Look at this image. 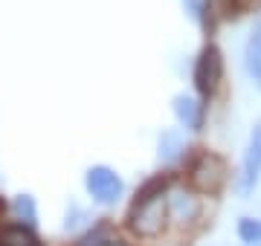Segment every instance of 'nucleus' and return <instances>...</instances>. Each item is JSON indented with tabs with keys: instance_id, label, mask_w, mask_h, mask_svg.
I'll return each mask as SVG.
<instances>
[{
	"instance_id": "nucleus-15",
	"label": "nucleus",
	"mask_w": 261,
	"mask_h": 246,
	"mask_svg": "<svg viewBox=\"0 0 261 246\" xmlns=\"http://www.w3.org/2000/svg\"><path fill=\"white\" fill-rule=\"evenodd\" d=\"M3 206H6V203H3V197H0V214H3Z\"/></svg>"
},
{
	"instance_id": "nucleus-7",
	"label": "nucleus",
	"mask_w": 261,
	"mask_h": 246,
	"mask_svg": "<svg viewBox=\"0 0 261 246\" xmlns=\"http://www.w3.org/2000/svg\"><path fill=\"white\" fill-rule=\"evenodd\" d=\"M244 64H247V73L252 76V81L261 87V26L252 29L250 41H247V49H244Z\"/></svg>"
},
{
	"instance_id": "nucleus-4",
	"label": "nucleus",
	"mask_w": 261,
	"mask_h": 246,
	"mask_svg": "<svg viewBox=\"0 0 261 246\" xmlns=\"http://www.w3.org/2000/svg\"><path fill=\"white\" fill-rule=\"evenodd\" d=\"M84 186L99 203H113L122 194V180L116 171H111L108 165H93L84 177Z\"/></svg>"
},
{
	"instance_id": "nucleus-13",
	"label": "nucleus",
	"mask_w": 261,
	"mask_h": 246,
	"mask_svg": "<svg viewBox=\"0 0 261 246\" xmlns=\"http://www.w3.org/2000/svg\"><path fill=\"white\" fill-rule=\"evenodd\" d=\"M15 208H18V214L27 220L29 226L35 223V203H32V197H29V194H20L18 203H15Z\"/></svg>"
},
{
	"instance_id": "nucleus-10",
	"label": "nucleus",
	"mask_w": 261,
	"mask_h": 246,
	"mask_svg": "<svg viewBox=\"0 0 261 246\" xmlns=\"http://www.w3.org/2000/svg\"><path fill=\"white\" fill-rule=\"evenodd\" d=\"M73 246H128L122 237H116V235H111L105 226H96L93 232H87L84 237H79Z\"/></svg>"
},
{
	"instance_id": "nucleus-3",
	"label": "nucleus",
	"mask_w": 261,
	"mask_h": 246,
	"mask_svg": "<svg viewBox=\"0 0 261 246\" xmlns=\"http://www.w3.org/2000/svg\"><path fill=\"white\" fill-rule=\"evenodd\" d=\"M226 162L218 153H200L192 165V182L203 191H218L226 182Z\"/></svg>"
},
{
	"instance_id": "nucleus-9",
	"label": "nucleus",
	"mask_w": 261,
	"mask_h": 246,
	"mask_svg": "<svg viewBox=\"0 0 261 246\" xmlns=\"http://www.w3.org/2000/svg\"><path fill=\"white\" fill-rule=\"evenodd\" d=\"M0 246H41V243L23 226H0Z\"/></svg>"
},
{
	"instance_id": "nucleus-1",
	"label": "nucleus",
	"mask_w": 261,
	"mask_h": 246,
	"mask_svg": "<svg viewBox=\"0 0 261 246\" xmlns=\"http://www.w3.org/2000/svg\"><path fill=\"white\" fill-rule=\"evenodd\" d=\"M166 218H168V200L154 197V200H145V203H134V208H130V229L142 237H154L163 232Z\"/></svg>"
},
{
	"instance_id": "nucleus-2",
	"label": "nucleus",
	"mask_w": 261,
	"mask_h": 246,
	"mask_svg": "<svg viewBox=\"0 0 261 246\" xmlns=\"http://www.w3.org/2000/svg\"><path fill=\"white\" fill-rule=\"evenodd\" d=\"M221 78H224V55H221V49L209 44L203 47L200 58H197L195 64V87L200 96H212L221 84Z\"/></svg>"
},
{
	"instance_id": "nucleus-12",
	"label": "nucleus",
	"mask_w": 261,
	"mask_h": 246,
	"mask_svg": "<svg viewBox=\"0 0 261 246\" xmlns=\"http://www.w3.org/2000/svg\"><path fill=\"white\" fill-rule=\"evenodd\" d=\"M238 235H241V240H244V243L258 246V243H261V220L244 218L241 223H238Z\"/></svg>"
},
{
	"instance_id": "nucleus-14",
	"label": "nucleus",
	"mask_w": 261,
	"mask_h": 246,
	"mask_svg": "<svg viewBox=\"0 0 261 246\" xmlns=\"http://www.w3.org/2000/svg\"><path fill=\"white\" fill-rule=\"evenodd\" d=\"M229 3H232L238 12H252V9H258L261 6V0H229Z\"/></svg>"
},
{
	"instance_id": "nucleus-5",
	"label": "nucleus",
	"mask_w": 261,
	"mask_h": 246,
	"mask_svg": "<svg viewBox=\"0 0 261 246\" xmlns=\"http://www.w3.org/2000/svg\"><path fill=\"white\" fill-rule=\"evenodd\" d=\"M261 174V125L252 131V139L247 145V153H244V165H241V191H247L258 182Z\"/></svg>"
},
{
	"instance_id": "nucleus-8",
	"label": "nucleus",
	"mask_w": 261,
	"mask_h": 246,
	"mask_svg": "<svg viewBox=\"0 0 261 246\" xmlns=\"http://www.w3.org/2000/svg\"><path fill=\"white\" fill-rule=\"evenodd\" d=\"M168 211H171L177 220H183V223H186V220H192L197 214V200L192 197L189 191L180 189V191H174V194L168 197Z\"/></svg>"
},
{
	"instance_id": "nucleus-6",
	"label": "nucleus",
	"mask_w": 261,
	"mask_h": 246,
	"mask_svg": "<svg viewBox=\"0 0 261 246\" xmlns=\"http://www.w3.org/2000/svg\"><path fill=\"white\" fill-rule=\"evenodd\" d=\"M174 113H177V119L186 128H192V131H197L200 128V122H203V107L192 99V96H186V93H180V96H174Z\"/></svg>"
},
{
	"instance_id": "nucleus-11",
	"label": "nucleus",
	"mask_w": 261,
	"mask_h": 246,
	"mask_svg": "<svg viewBox=\"0 0 261 246\" xmlns=\"http://www.w3.org/2000/svg\"><path fill=\"white\" fill-rule=\"evenodd\" d=\"M168 189V177H154V180H148L145 186H142L140 191H137V200L134 203H145V200H154V197H163V191Z\"/></svg>"
}]
</instances>
